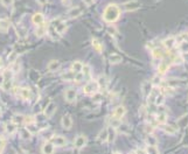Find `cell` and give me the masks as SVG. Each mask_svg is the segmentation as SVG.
<instances>
[{
	"mask_svg": "<svg viewBox=\"0 0 188 154\" xmlns=\"http://www.w3.org/2000/svg\"><path fill=\"white\" fill-rule=\"evenodd\" d=\"M121 17V9L119 7L115 4H110L109 6H106V8L104 9L103 13V20L105 22L112 23V22H116Z\"/></svg>",
	"mask_w": 188,
	"mask_h": 154,
	"instance_id": "1",
	"label": "cell"
},
{
	"mask_svg": "<svg viewBox=\"0 0 188 154\" xmlns=\"http://www.w3.org/2000/svg\"><path fill=\"white\" fill-rule=\"evenodd\" d=\"M99 90L98 83L97 81H90L84 85L83 88V92L87 93V95H95Z\"/></svg>",
	"mask_w": 188,
	"mask_h": 154,
	"instance_id": "2",
	"label": "cell"
},
{
	"mask_svg": "<svg viewBox=\"0 0 188 154\" xmlns=\"http://www.w3.org/2000/svg\"><path fill=\"white\" fill-rule=\"evenodd\" d=\"M123 7L126 12H134L140 8V2L138 0H130V1H126L125 4L123 5Z\"/></svg>",
	"mask_w": 188,
	"mask_h": 154,
	"instance_id": "3",
	"label": "cell"
},
{
	"mask_svg": "<svg viewBox=\"0 0 188 154\" xmlns=\"http://www.w3.org/2000/svg\"><path fill=\"white\" fill-rule=\"evenodd\" d=\"M172 62H173V57H170V58H167V60L161 61L160 63H159V66H158V72H159V75H164L166 71L168 70V68H170Z\"/></svg>",
	"mask_w": 188,
	"mask_h": 154,
	"instance_id": "4",
	"label": "cell"
},
{
	"mask_svg": "<svg viewBox=\"0 0 188 154\" xmlns=\"http://www.w3.org/2000/svg\"><path fill=\"white\" fill-rule=\"evenodd\" d=\"M52 142L54 144V146H57V147H63V146L67 145V139L62 136H56L52 138Z\"/></svg>",
	"mask_w": 188,
	"mask_h": 154,
	"instance_id": "5",
	"label": "cell"
},
{
	"mask_svg": "<svg viewBox=\"0 0 188 154\" xmlns=\"http://www.w3.org/2000/svg\"><path fill=\"white\" fill-rule=\"evenodd\" d=\"M56 109H57L56 104H55L54 102H50L49 104L46 106V109H45V111H43V113H45L46 117H52V116L55 113Z\"/></svg>",
	"mask_w": 188,
	"mask_h": 154,
	"instance_id": "6",
	"label": "cell"
},
{
	"mask_svg": "<svg viewBox=\"0 0 188 154\" xmlns=\"http://www.w3.org/2000/svg\"><path fill=\"white\" fill-rule=\"evenodd\" d=\"M87 142H88V139H87V137L85 136H78L75 139V142H74V146L76 147V148H83L85 145H87Z\"/></svg>",
	"mask_w": 188,
	"mask_h": 154,
	"instance_id": "7",
	"label": "cell"
},
{
	"mask_svg": "<svg viewBox=\"0 0 188 154\" xmlns=\"http://www.w3.org/2000/svg\"><path fill=\"white\" fill-rule=\"evenodd\" d=\"M64 97H66V101L69 102V103H72V102L76 101V97H77V92L76 90L74 89H68L66 93H64Z\"/></svg>",
	"mask_w": 188,
	"mask_h": 154,
	"instance_id": "8",
	"label": "cell"
},
{
	"mask_svg": "<svg viewBox=\"0 0 188 154\" xmlns=\"http://www.w3.org/2000/svg\"><path fill=\"white\" fill-rule=\"evenodd\" d=\"M61 125H62L63 128H66V130H69V128L72 126V119L70 116H63L62 120H61Z\"/></svg>",
	"mask_w": 188,
	"mask_h": 154,
	"instance_id": "9",
	"label": "cell"
},
{
	"mask_svg": "<svg viewBox=\"0 0 188 154\" xmlns=\"http://www.w3.org/2000/svg\"><path fill=\"white\" fill-rule=\"evenodd\" d=\"M126 113V109L124 107V106H117L116 109H115V111H113V117H116V118L118 119H121L124 116H125Z\"/></svg>",
	"mask_w": 188,
	"mask_h": 154,
	"instance_id": "10",
	"label": "cell"
},
{
	"mask_svg": "<svg viewBox=\"0 0 188 154\" xmlns=\"http://www.w3.org/2000/svg\"><path fill=\"white\" fill-rule=\"evenodd\" d=\"M164 46H165V48L166 49H168V50H171V49H173L174 48V46L176 44V39L175 37H168V39H166L164 40Z\"/></svg>",
	"mask_w": 188,
	"mask_h": 154,
	"instance_id": "11",
	"label": "cell"
},
{
	"mask_svg": "<svg viewBox=\"0 0 188 154\" xmlns=\"http://www.w3.org/2000/svg\"><path fill=\"white\" fill-rule=\"evenodd\" d=\"M11 27V22L7 19H0V32L1 33H7Z\"/></svg>",
	"mask_w": 188,
	"mask_h": 154,
	"instance_id": "12",
	"label": "cell"
},
{
	"mask_svg": "<svg viewBox=\"0 0 188 154\" xmlns=\"http://www.w3.org/2000/svg\"><path fill=\"white\" fill-rule=\"evenodd\" d=\"M32 21H33V23H35L36 26H40L45 22V17L41 13H35L32 18Z\"/></svg>",
	"mask_w": 188,
	"mask_h": 154,
	"instance_id": "13",
	"label": "cell"
},
{
	"mask_svg": "<svg viewBox=\"0 0 188 154\" xmlns=\"http://www.w3.org/2000/svg\"><path fill=\"white\" fill-rule=\"evenodd\" d=\"M55 150V147H54V144L50 141V142H46L45 145L42 146V148H41V152L45 154H52Z\"/></svg>",
	"mask_w": 188,
	"mask_h": 154,
	"instance_id": "14",
	"label": "cell"
},
{
	"mask_svg": "<svg viewBox=\"0 0 188 154\" xmlns=\"http://www.w3.org/2000/svg\"><path fill=\"white\" fill-rule=\"evenodd\" d=\"M82 12H83V9L81 8V7H72L69 12H68V15H69V18H78L81 14H82Z\"/></svg>",
	"mask_w": 188,
	"mask_h": 154,
	"instance_id": "15",
	"label": "cell"
},
{
	"mask_svg": "<svg viewBox=\"0 0 188 154\" xmlns=\"http://www.w3.org/2000/svg\"><path fill=\"white\" fill-rule=\"evenodd\" d=\"M116 128L112 127V126H109L107 127V142H113L115 139H116Z\"/></svg>",
	"mask_w": 188,
	"mask_h": 154,
	"instance_id": "16",
	"label": "cell"
},
{
	"mask_svg": "<svg viewBox=\"0 0 188 154\" xmlns=\"http://www.w3.org/2000/svg\"><path fill=\"white\" fill-rule=\"evenodd\" d=\"M19 93H20L21 98L25 99V101H29V99L32 98L31 90H29L28 88H21L20 89V91H19Z\"/></svg>",
	"mask_w": 188,
	"mask_h": 154,
	"instance_id": "17",
	"label": "cell"
},
{
	"mask_svg": "<svg viewBox=\"0 0 188 154\" xmlns=\"http://www.w3.org/2000/svg\"><path fill=\"white\" fill-rule=\"evenodd\" d=\"M152 56L153 58H156V60H160V58L164 57V50L159 47H156V48L152 49Z\"/></svg>",
	"mask_w": 188,
	"mask_h": 154,
	"instance_id": "18",
	"label": "cell"
},
{
	"mask_svg": "<svg viewBox=\"0 0 188 154\" xmlns=\"http://www.w3.org/2000/svg\"><path fill=\"white\" fill-rule=\"evenodd\" d=\"M60 67H61V63L60 61L57 60H53V61H50L48 63V70L49 71H56L60 69Z\"/></svg>",
	"mask_w": 188,
	"mask_h": 154,
	"instance_id": "19",
	"label": "cell"
},
{
	"mask_svg": "<svg viewBox=\"0 0 188 154\" xmlns=\"http://www.w3.org/2000/svg\"><path fill=\"white\" fill-rule=\"evenodd\" d=\"M162 128H164L165 133L170 134V136H174V134H176V132H178V130H176L173 125H165V124H164Z\"/></svg>",
	"mask_w": 188,
	"mask_h": 154,
	"instance_id": "20",
	"label": "cell"
},
{
	"mask_svg": "<svg viewBox=\"0 0 188 154\" xmlns=\"http://www.w3.org/2000/svg\"><path fill=\"white\" fill-rule=\"evenodd\" d=\"M156 119H157V123L158 124H166V122H167V113L166 112H164V111H160L159 113H158V116L156 117Z\"/></svg>",
	"mask_w": 188,
	"mask_h": 154,
	"instance_id": "21",
	"label": "cell"
},
{
	"mask_svg": "<svg viewBox=\"0 0 188 154\" xmlns=\"http://www.w3.org/2000/svg\"><path fill=\"white\" fill-rule=\"evenodd\" d=\"M12 123L15 125H22L25 124V116L22 115H15L12 117Z\"/></svg>",
	"mask_w": 188,
	"mask_h": 154,
	"instance_id": "22",
	"label": "cell"
},
{
	"mask_svg": "<svg viewBox=\"0 0 188 154\" xmlns=\"http://www.w3.org/2000/svg\"><path fill=\"white\" fill-rule=\"evenodd\" d=\"M54 28H55V31L57 32L58 34H63L64 32L67 31V25H66L63 21H60L56 26L54 27Z\"/></svg>",
	"mask_w": 188,
	"mask_h": 154,
	"instance_id": "23",
	"label": "cell"
},
{
	"mask_svg": "<svg viewBox=\"0 0 188 154\" xmlns=\"http://www.w3.org/2000/svg\"><path fill=\"white\" fill-rule=\"evenodd\" d=\"M143 93L145 95V96H148V93L151 92V90H152L153 85L151 82H144L143 83Z\"/></svg>",
	"mask_w": 188,
	"mask_h": 154,
	"instance_id": "24",
	"label": "cell"
},
{
	"mask_svg": "<svg viewBox=\"0 0 188 154\" xmlns=\"http://www.w3.org/2000/svg\"><path fill=\"white\" fill-rule=\"evenodd\" d=\"M166 101V96L164 95V93H159L157 97H156V99H154V104L158 106H162L164 105V103H165Z\"/></svg>",
	"mask_w": 188,
	"mask_h": 154,
	"instance_id": "25",
	"label": "cell"
},
{
	"mask_svg": "<svg viewBox=\"0 0 188 154\" xmlns=\"http://www.w3.org/2000/svg\"><path fill=\"white\" fill-rule=\"evenodd\" d=\"M46 33H47V27H46L43 23H42V25H40V26H37V28H36V32H35L36 36L42 37V36L45 35Z\"/></svg>",
	"mask_w": 188,
	"mask_h": 154,
	"instance_id": "26",
	"label": "cell"
},
{
	"mask_svg": "<svg viewBox=\"0 0 188 154\" xmlns=\"http://www.w3.org/2000/svg\"><path fill=\"white\" fill-rule=\"evenodd\" d=\"M109 61H110V63H112V64L121 63V55H118V54H111V55L109 56Z\"/></svg>",
	"mask_w": 188,
	"mask_h": 154,
	"instance_id": "27",
	"label": "cell"
},
{
	"mask_svg": "<svg viewBox=\"0 0 188 154\" xmlns=\"http://www.w3.org/2000/svg\"><path fill=\"white\" fill-rule=\"evenodd\" d=\"M146 144H147V145H151V146H157L158 139L154 136H152V134L148 133V136L146 137Z\"/></svg>",
	"mask_w": 188,
	"mask_h": 154,
	"instance_id": "28",
	"label": "cell"
},
{
	"mask_svg": "<svg viewBox=\"0 0 188 154\" xmlns=\"http://www.w3.org/2000/svg\"><path fill=\"white\" fill-rule=\"evenodd\" d=\"M75 75H76V72L70 70V71H68V72H66V74H63L62 78L64 79V81H75Z\"/></svg>",
	"mask_w": 188,
	"mask_h": 154,
	"instance_id": "29",
	"label": "cell"
},
{
	"mask_svg": "<svg viewBox=\"0 0 188 154\" xmlns=\"http://www.w3.org/2000/svg\"><path fill=\"white\" fill-rule=\"evenodd\" d=\"M98 140L101 142H106L107 141V127L103 128L98 134Z\"/></svg>",
	"mask_w": 188,
	"mask_h": 154,
	"instance_id": "30",
	"label": "cell"
},
{
	"mask_svg": "<svg viewBox=\"0 0 188 154\" xmlns=\"http://www.w3.org/2000/svg\"><path fill=\"white\" fill-rule=\"evenodd\" d=\"M82 68H83V63L80 61L74 62L72 64V70L75 71V72H81V71H82Z\"/></svg>",
	"mask_w": 188,
	"mask_h": 154,
	"instance_id": "31",
	"label": "cell"
},
{
	"mask_svg": "<svg viewBox=\"0 0 188 154\" xmlns=\"http://www.w3.org/2000/svg\"><path fill=\"white\" fill-rule=\"evenodd\" d=\"M92 47H94L95 50L98 52V53H102V50H103V46H102V43L96 39L92 40Z\"/></svg>",
	"mask_w": 188,
	"mask_h": 154,
	"instance_id": "32",
	"label": "cell"
},
{
	"mask_svg": "<svg viewBox=\"0 0 188 154\" xmlns=\"http://www.w3.org/2000/svg\"><path fill=\"white\" fill-rule=\"evenodd\" d=\"M109 123H110V126H112V127H119V125H121V119L116 118V117H111L110 118V120H109Z\"/></svg>",
	"mask_w": 188,
	"mask_h": 154,
	"instance_id": "33",
	"label": "cell"
},
{
	"mask_svg": "<svg viewBox=\"0 0 188 154\" xmlns=\"http://www.w3.org/2000/svg\"><path fill=\"white\" fill-rule=\"evenodd\" d=\"M159 93H160L159 92V89H152L151 92L148 93V101L154 103V99H156V97H157Z\"/></svg>",
	"mask_w": 188,
	"mask_h": 154,
	"instance_id": "34",
	"label": "cell"
},
{
	"mask_svg": "<svg viewBox=\"0 0 188 154\" xmlns=\"http://www.w3.org/2000/svg\"><path fill=\"white\" fill-rule=\"evenodd\" d=\"M179 50L181 53H187L188 52V41L187 40H184L181 41L179 44Z\"/></svg>",
	"mask_w": 188,
	"mask_h": 154,
	"instance_id": "35",
	"label": "cell"
},
{
	"mask_svg": "<svg viewBox=\"0 0 188 154\" xmlns=\"http://www.w3.org/2000/svg\"><path fill=\"white\" fill-rule=\"evenodd\" d=\"M20 134H21V138H22V139H26V140L32 137V133L27 130V127L21 128V130H20Z\"/></svg>",
	"mask_w": 188,
	"mask_h": 154,
	"instance_id": "36",
	"label": "cell"
},
{
	"mask_svg": "<svg viewBox=\"0 0 188 154\" xmlns=\"http://www.w3.org/2000/svg\"><path fill=\"white\" fill-rule=\"evenodd\" d=\"M27 130L29 131V132L33 134V133H35V132H37L39 131V127H36V125H35V123L33 122V123H29V124H27Z\"/></svg>",
	"mask_w": 188,
	"mask_h": 154,
	"instance_id": "37",
	"label": "cell"
},
{
	"mask_svg": "<svg viewBox=\"0 0 188 154\" xmlns=\"http://www.w3.org/2000/svg\"><path fill=\"white\" fill-rule=\"evenodd\" d=\"M145 153H153V154H157L159 153V150L157 148V146H151V145H147V147L145 148Z\"/></svg>",
	"mask_w": 188,
	"mask_h": 154,
	"instance_id": "38",
	"label": "cell"
},
{
	"mask_svg": "<svg viewBox=\"0 0 188 154\" xmlns=\"http://www.w3.org/2000/svg\"><path fill=\"white\" fill-rule=\"evenodd\" d=\"M97 83H98L99 89H105L107 85V81L105 77H99V79L97 81Z\"/></svg>",
	"mask_w": 188,
	"mask_h": 154,
	"instance_id": "39",
	"label": "cell"
},
{
	"mask_svg": "<svg viewBox=\"0 0 188 154\" xmlns=\"http://www.w3.org/2000/svg\"><path fill=\"white\" fill-rule=\"evenodd\" d=\"M6 131H7L9 134H13V133L17 131V126H15V124H13V123L7 124V125H6Z\"/></svg>",
	"mask_w": 188,
	"mask_h": 154,
	"instance_id": "40",
	"label": "cell"
},
{
	"mask_svg": "<svg viewBox=\"0 0 188 154\" xmlns=\"http://www.w3.org/2000/svg\"><path fill=\"white\" fill-rule=\"evenodd\" d=\"M151 83H152L153 87H159V84L161 83L160 76H154V77H153V79L151 81Z\"/></svg>",
	"mask_w": 188,
	"mask_h": 154,
	"instance_id": "41",
	"label": "cell"
},
{
	"mask_svg": "<svg viewBox=\"0 0 188 154\" xmlns=\"http://www.w3.org/2000/svg\"><path fill=\"white\" fill-rule=\"evenodd\" d=\"M17 58H18V53H17V52H13L11 55H8V62H11V63L17 61Z\"/></svg>",
	"mask_w": 188,
	"mask_h": 154,
	"instance_id": "42",
	"label": "cell"
},
{
	"mask_svg": "<svg viewBox=\"0 0 188 154\" xmlns=\"http://www.w3.org/2000/svg\"><path fill=\"white\" fill-rule=\"evenodd\" d=\"M82 72H83V75L88 76L90 75V67L88 66V64H83V68H82Z\"/></svg>",
	"mask_w": 188,
	"mask_h": 154,
	"instance_id": "43",
	"label": "cell"
},
{
	"mask_svg": "<svg viewBox=\"0 0 188 154\" xmlns=\"http://www.w3.org/2000/svg\"><path fill=\"white\" fill-rule=\"evenodd\" d=\"M0 1H1L2 6H5V7H11L14 2V0H0Z\"/></svg>",
	"mask_w": 188,
	"mask_h": 154,
	"instance_id": "44",
	"label": "cell"
},
{
	"mask_svg": "<svg viewBox=\"0 0 188 154\" xmlns=\"http://www.w3.org/2000/svg\"><path fill=\"white\" fill-rule=\"evenodd\" d=\"M107 33H109V34H111V35H116L117 29L113 26H109L107 27Z\"/></svg>",
	"mask_w": 188,
	"mask_h": 154,
	"instance_id": "45",
	"label": "cell"
},
{
	"mask_svg": "<svg viewBox=\"0 0 188 154\" xmlns=\"http://www.w3.org/2000/svg\"><path fill=\"white\" fill-rule=\"evenodd\" d=\"M4 148H5V141H4V139L0 137V153L4 151Z\"/></svg>",
	"mask_w": 188,
	"mask_h": 154,
	"instance_id": "46",
	"label": "cell"
},
{
	"mask_svg": "<svg viewBox=\"0 0 188 154\" xmlns=\"http://www.w3.org/2000/svg\"><path fill=\"white\" fill-rule=\"evenodd\" d=\"M182 61H185V62H188V52L187 53H182Z\"/></svg>",
	"mask_w": 188,
	"mask_h": 154,
	"instance_id": "47",
	"label": "cell"
},
{
	"mask_svg": "<svg viewBox=\"0 0 188 154\" xmlns=\"http://www.w3.org/2000/svg\"><path fill=\"white\" fill-rule=\"evenodd\" d=\"M36 1H37V4H39V5L43 6V5L47 4V1H48V0H36Z\"/></svg>",
	"mask_w": 188,
	"mask_h": 154,
	"instance_id": "48",
	"label": "cell"
},
{
	"mask_svg": "<svg viewBox=\"0 0 188 154\" xmlns=\"http://www.w3.org/2000/svg\"><path fill=\"white\" fill-rule=\"evenodd\" d=\"M83 1H84L87 5H92V4H94L95 0H83Z\"/></svg>",
	"mask_w": 188,
	"mask_h": 154,
	"instance_id": "49",
	"label": "cell"
},
{
	"mask_svg": "<svg viewBox=\"0 0 188 154\" xmlns=\"http://www.w3.org/2000/svg\"><path fill=\"white\" fill-rule=\"evenodd\" d=\"M136 153H145V150H140V148H138V150L134 151Z\"/></svg>",
	"mask_w": 188,
	"mask_h": 154,
	"instance_id": "50",
	"label": "cell"
},
{
	"mask_svg": "<svg viewBox=\"0 0 188 154\" xmlns=\"http://www.w3.org/2000/svg\"><path fill=\"white\" fill-rule=\"evenodd\" d=\"M62 2L64 5H68V4H69V0H62Z\"/></svg>",
	"mask_w": 188,
	"mask_h": 154,
	"instance_id": "51",
	"label": "cell"
},
{
	"mask_svg": "<svg viewBox=\"0 0 188 154\" xmlns=\"http://www.w3.org/2000/svg\"><path fill=\"white\" fill-rule=\"evenodd\" d=\"M1 66H2V61H1V58H0V68H1Z\"/></svg>",
	"mask_w": 188,
	"mask_h": 154,
	"instance_id": "52",
	"label": "cell"
},
{
	"mask_svg": "<svg viewBox=\"0 0 188 154\" xmlns=\"http://www.w3.org/2000/svg\"><path fill=\"white\" fill-rule=\"evenodd\" d=\"M187 35H188V34H187Z\"/></svg>",
	"mask_w": 188,
	"mask_h": 154,
	"instance_id": "53",
	"label": "cell"
}]
</instances>
